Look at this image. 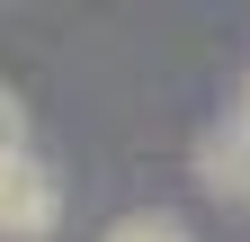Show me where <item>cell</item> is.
Returning <instances> with one entry per match:
<instances>
[{"label": "cell", "instance_id": "obj_2", "mask_svg": "<svg viewBox=\"0 0 250 242\" xmlns=\"http://www.w3.org/2000/svg\"><path fill=\"white\" fill-rule=\"evenodd\" d=\"M197 179L224 206H250V126H214L206 144H197Z\"/></svg>", "mask_w": 250, "mask_h": 242}, {"label": "cell", "instance_id": "obj_3", "mask_svg": "<svg viewBox=\"0 0 250 242\" xmlns=\"http://www.w3.org/2000/svg\"><path fill=\"white\" fill-rule=\"evenodd\" d=\"M107 242H188V224H179V216H125Z\"/></svg>", "mask_w": 250, "mask_h": 242}, {"label": "cell", "instance_id": "obj_1", "mask_svg": "<svg viewBox=\"0 0 250 242\" xmlns=\"http://www.w3.org/2000/svg\"><path fill=\"white\" fill-rule=\"evenodd\" d=\"M54 224H62V179L36 153H9L0 162V233L9 242H45Z\"/></svg>", "mask_w": 250, "mask_h": 242}, {"label": "cell", "instance_id": "obj_4", "mask_svg": "<svg viewBox=\"0 0 250 242\" xmlns=\"http://www.w3.org/2000/svg\"><path fill=\"white\" fill-rule=\"evenodd\" d=\"M9 153H27V108H18V90L0 81V162Z\"/></svg>", "mask_w": 250, "mask_h": 242}, {"label": "cell", "instance_id": "obj_5", "mask_svg": "<svg viewBox=\"0 0 250 242\" xmlns=\"http://www.w3.org/2000/svg\"><path fill=\"white\" fill-rule=\"evenodd\" d=\"M241 126H250V108H241Z\"/></svg>", "mask_w": 250, "mask_h": 242}]
</instances>
